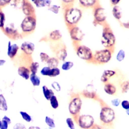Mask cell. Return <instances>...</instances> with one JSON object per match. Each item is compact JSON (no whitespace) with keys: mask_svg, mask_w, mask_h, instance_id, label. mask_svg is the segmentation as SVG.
I'll use <instances>...</instances> for the list:
<instances>
[{"mask_svg":"<svg viewBox=\"0 0 129 129\" xmlns=\"http://www.w3.org/2000/svg\"><path fill=\"white\" fill-rule=\"evenodd\" d=\"M82 18V11L79 8L70 7L64 9V20L67 28L76 26Z\"/></svg>","mask_w":129,"mask_h":129,"instance_id":"cell-1","label":"cell"},{"mask_svg":"<svg viewBox=\"0 0 129 129\" xmlns=\"http://www.w3.org/2000/svg\"><path fill=\"white\" fill-rule=\"evenodd\" d=\"M103 26L101 38V44L105 48L114 49L116 42V36L108 24L106 23Z\"/></svg>","mask_w":129,"mask_h":129,"instance_id":"cell-2","label":"cell"},{"mask_svg":"<svg viewBox=\"0 0 129 129\" xmlns=\"http://www.w3.org/2000/svg\"><path fill=\"white\" fill-rule=\"evenodd\" d=\"M114 49L103 48L101 50H96L94 53L93 63L97 64H104L109 63L112 57Z\"/></svg>","mask_w":129,"mask_h":129,"instance_id":"cell-3","label":"cell"},{"mask_svg":"<svg viewBox=\"0 0 129 129\" xmlns=\"http://www.w3.org/2000/svg\"><path fill=\"white\" fill-rule=\"evenodd\" d=\"M74 48L76 55L80 59L88 63H92L94 53L90 48L84 45H75Z\"/></svg>","mask_w":129,"mask_h":129,"instance_id":"cell-4","label":"cell"},{"mask_svg":"<svg viewBox=\"0 0 129 129\" xmlns=\"http://www.w3.org/2000/svg\"><path fill=\"white\" fill-rule=\"evenodd\" d=\"M37 21L36 16H26L21 23L20 27L24 34H30L36 28Z\"/></svg>","mask_w":129,"mask_h":129,"instance_id":"cell-5","label":"cell"},{"mask_svg":"<svg viewBox=\"0 0 129 129\" xmlns=\"http://www.w3.org/2000/svg\"><path fill=\"white\" fill-rule=\"evenodd\" d=\"M82 100L79 94H74L71 97L69 103V111L74 117H76L80 113L82 107Z\"/></svg>","mask_w":129,"mask_h":129,"instance_id":"cell-6","label":"cell"},{"mask_svg":"<svg viewBox=\"0 0 129 129\" xmlns=\"http://www.w3.org/2000/svg\"><path fill=\"white\" fill-rule=\"evenodd\" d=\"M115 119V112L111 107L104 105L102 106L100 113V119L104 125H109Z\"/></svg>","mask_w":129,"mask_h":129,"instance_id":"cell-7","label":"cell"},{"mask_svg":"<svg viewBox=\"0 0 129 129\" xmlns=\"http://www.w3.org/2000/svg\"><path fill=\"white\" fill-rule=\"evenodd\" d=\"M93 16H94V25H105L107 21V12L105 9L99 5L93 9Z\"/></svg>","mask_w":129,"mask_h":129,"instance_id":"cell-8","label":"cell"},{"mask_svg":"<svg viewBox=\"0 0 129 129\" xmlns=\"http://www.w3.org/2000/svg\"><path fill=\"white\" fill-rule=\"evenodd\" d=\"M75 117H77V123L81 128L91 129L94 125V118L91 115H78Z\"/></svg>","mask_w":129,"mask_h":129,"instance_id":"cell-9","label":"cell"},{"mask_svg":"<svg viewBox=\"0 0 129 129\" xmlns=\"http://www.w3.org/2000/svg\"><path fill=\"white\" fill-rule=\"evenodd\" d=\"M68 29H69V35L71 37V40L73 42L74 45L80 44L81 41H82L85 36V34L81 30V29L77 25L70 27Z\"/></svg>","mask_w":129,"mask_h":129,"instance_id":"cell-10","label":"cell"},{"mask_svg":"<svg viewBox=\"0 0 129 129\" xmlns=\"http://www.w3.org/2000/svg\"><path fill=\"white\" fill-rule=\"evenodd\" d=\"M20 49L25 56L30 57L35 50V45L30 41H25L21 45Z\"/></svg>","mask_w":129,"mask_h":129,"instance_id":"cell-11","label":"cell"},{"mask_svg":"<svg viewBox=\"0 0 129 129\" xmlns=\"http://www.w3.org/2000/svg\"><path fill=\"white\" fill-rule=\"evenodd\" d=\"M56 57L59 61H64L67 59L68 56L67 50L66 47L63 44H58L54 49Z\"/></svg>","mask_w":129,"mask_h":129,"instance_id":"cell-12","label":"cell"},{"mask_svg":"<svg viewBox=\"0 0 129 129\" xmlns=\"http://www.w3.org/2000/svg\"><path fill=\"white\" fill-rule=\"evenodd\" d=\"M3 30L6 35L14 40H16L19 37H21V35L18 32V30L15 28L14 23H10L8 25L3 28Z\"/></svg>","mask_w":129,"mask_h":129,"instance_id":"cell-13","label":"cell"},{"mask_svg":"<svg viewBox=\"0 0 129 129\" xmlns=\"http://www.w3.org/2000/svg\"><path fill=\"white\" fill-rule=\"evenodd\" d=\"M79 6L85 9H94L100 5L99 0H78Z\"/></svg>","mask_w":129,"mask_h":129,"instance_id":"cell-14","label":"cell"},{"mask_svg":"<svg viewBox=\"0 0 129 129\" xmlns=\"http://www.w3.org/2000/svg\"><path fill=\"white\" fill-rule=\"evenodd\" d=\"M81 95L86 98L92 99V100H98V95L94 89V87L91 85L87 86V88L83 90Z\"/></svg>","mask_w":129,"mask_h":129,"instance_id":"cell-15","label":"cell"},{"mask_svg":"<svg viewBox=\"0 0 129 129\" xmlns=\"http://www.w3.org/2000/svg\"><path fill=\"white\" fill-rule=\"evenodd\" d=\"M22 11L26 16H35V9L28 0H26L22 8Z\"/></svg>","mask_w":129,"mask_h":129,"instance_id":"cell-16","label":"cell"},{"mask_svg":"<svg viewBox=\"0 0 129 129\" xmlns=\"http://www.w3.org/2000/svg\"><path fill=\"white\" fill-rule=\"evenodd\" d=\"M19 49V46L17 44H12L10 41H9L8 43V48H7V55L10 58H14L15 56L17 55L18 52V50Z\"/></svg>","mask_w":129,"mask_h":129,"instance_id":"cell-17","label":"cell"},{"mask_svg":"<svg viewBox=\"0 0 129 129\" xmlns=\"http://www.w3.org/2000/svg\"><path fill=\"white\" fill-rule=\"evenodd\" d=\"M48 38L52 42H59L62 39V33L59 30H54L49 33Z\"/></svg>","mask_w":129,"mask_h":129,"instance_id":"cell-18","label":"cell"},{"mask_svg":"<svg viewBox=\"0 0 129 129\" xmlns=\"http://www.w3.org/2000/svg\"><path fill=\"white\" fill-rule=\"evenodd\" d=\"M116 75V72L113 70H105L101 76V81L103 83L109 82V79Z\"/></svg>","mask_w":129,"mask_h":129,"instance_id":"cell-19","label":"cell"},{"mask_svg":"<svg viewBox=\"0 0 129 129\" xmlns=\"http://www.w3.org/2000/svg\"><path fill=\"white\" fill-rule=\"evenodd\" d=\"M18 73L19 76L23 78L25 80L29 79L30 76L31 74L29 68L25 66L19 67V68L18 69Z\"/></svg>","mask_w":129,"mask_h":129,"instance_id":"cell-20","label":"cell"},{"mask_svg":"<svg viewBox=\"0 0 129 129\" xmlns=\"http://www.w3.org/2000/svg\"><path fill=\"white\" fill-rule=\"evenodd\" d=\"M103 90H104L106 94L110 95H114L117 92V88H116V86L113 83H111L110 82H107L106 83H104Z\"/></svg>","mask_w":129,"mask_h":129,"instance_id":"cell-21","label":"cell"},{"mask_svg":"<svg viewBox=\"0 0 129 129\" xmlns=\"http://www.w3.org/2000/svg\"><path fill=\"white\" fill-rule=\"evenodd\" d=\"M42 92L44 98L48 101H49V100L53 95H54V92L53 90L49 88L46 85H43L42 87Z\"/></svg>","mask_w":129,"mask_h":129,"instance_id":"cell-22","label":"cell"},{"mask_svg":"<svg viewBox=\"0 0 129 129\" xmlns=\"http://www.w3.org/2000/svg\"><path fill=\"white\" fill-rule=\"evenodd\" d=\"M29 80L33 87H39L41 84V78L37 74H31Z\"/></svg>","mask_w":129,"mask_h":129,"instance_id":"cell-23","label":"cell"},{"mask_svg":"<svg viewBox=\"0 0 129 129\" xmlns=\"http://www.w3.org/2000/svg\"><path fill=\"white\" fill-rule=\"evenodd\" d=\"M112 13L115 19L117 20H120L122 17V10L120 7L118 5L113 7Z\"/></svg>","mask_w":129,"mask_h":129,"instance_id":"cell-24","label":"cell"},{"mask_svg":"<svg viewBox=\"0 0 129 129\" xmlns=\"http://www.w3.org/2000/svg\"><path fill=\"white\" fill-rule=\"evenodd\" d=\"M26 0H10L9 4L10 6L17 9H22Z\"/></svg>","mask_w":129,"mask_h":129,"instance_id":"cell-25","label":"cell"},{"mask_svg":"<svg viewBox=\"0 0 129 129\" xmlns=\"http://www.w3.org/2000/svg\"><path fill=\"white\" fill-rule=\"evenodd\" d=\"M59 63V60L56 57H50L49 60L47 63V66L49 67L50 68L58 67Z\"/></svg>","mask_w":129,"mask_h":129,"instance_id":"cell-26","label":"cell"},{"mask_svg":"<svg viewBox=\"0 0 129 129\" xmlns=\"http://www.w3.org/2000/svg\"><path fill=\"white\" fill-rule=\"evenodd\" d=\"M40 67V64L38 62L31 61L28 68H29L31 74H37L38 72Z\"/></svg>","mask_w":129,"mask_h":129,"instance_id":"cell-27","label":"cell"},{"mask_svg":"<svg viewBox=\"0 0 129 129\" xmlns=\"http://www.w3.org/2000/svg\"><path fill=\"white\" fill-rule=\"evenodd\" d=\"M8 106L6 99L5 98L3 94H0V110L2 111H7Z\"/></svg>","mask_w":129,"mask_h":129,"instance_id":"cell-28","label":"cell"},{"mask_svg":"<svg viewBox=\"0 0 129 129\" xmlns=\"http://www.w3.org/2000/svg\"><path fill=\"white\" fill-rule=\"evenodd\" d=\"M120 88L121 92L123 94L127 93L129 90V81L125 80L120 84Z\"/></svg>","mask_w":129,"mask_h":129,"instance_id":"cell-29","label":"cell"},{"mask_svg":"<svg viewBox=\"0 0 129 129\" xmlns=\"http://www.w3.org/2000/svg\"><path fill=\"white\" fill-rule=\"evenodd\" d=\"M74 66V63L72 61H64L61 64V70L63 71H68L69 70H71Z\"/></svg>","mask_w":129,"mask_h":129,"instance_id":"cell-30","label":"cell"},{"mask_svg":"<svg viewBox=\"0 0 129 129\" xmlns=\"http://www.w3.org/2000/svg\"><path fill=\"white\" fill-rule=\"evenodd\" d=\"M49 101H50V106L53 109H57L59 107L58 99L55 95L52 97L49 100Z\"/></svg>","mask_w":129,"mask_h":129,"instance_id":"cell-31","label":"cell"},{"mask_svg":"<svg viewBox=\"0 0 129 129\" xmlns=\"http://www.w3.org/2000/svg\"><path fill=\"white\" fill-rule=\"evenodd\" d=\"M61 74V70L59 69L58 67L52 68L50 69V73L48 75V77L50 78H56V77L58 76L59 75Z\"/></svg>","mask_w":129,"mask_h":129,"instance_id":"cell-32","label":"cell"},{"mask_svg":"<svg viewBox=\"0 0 129 129\" xmlns=\"http://www.w3.org/2000/svg\"><path fill=\"white\" fill-rule=\"evenodd\" d=\"M45 123L48 127L52 128H54L56 127V124H55L54 120L50 117H49V116H46L45 119Z\"/></svg>","mask_w":129,"mask_h":129,"instance_id":"cell-33","label":"cell"},{"mask_svg":"<svg viewBox=\"0 0 129 129\" xmlns=\"http://www.w3.org/2000/svg\"><path fill=\"white\" fill-rule=\"evenodd\" d=\"M116 59L117 61L121 62L125 59V52L123 49H121L119 51L117 52V54H116Z\"/></svg>","mask_w":129,"mask_h":129,"instance_id":"cell-34","label":"cell"},{"mask_svg":"<svg viewBox=\"0 0 129 129\" xmlns=\"http://www.w3.org/2000/svg\"><path fill=\"white\" fill-rule=\"evenodd\" d=\"M50 56L48 54L45 52H41L40 53V60L42 63H46L48 62V61L49 60V59H50Z\"/></svg>","mask_w":129,"mask_h":129,"instance_id":"cell-35","label":"cell"},{"mask_svg":"<svg viewBox=\"0 0 129 129\" xmlns=\"http://www.w3.org/2000/svg\"><path fill=\"white\" fill-rule=\"evenodd\" d=\"M19 114L21 116L23 119L25 121L28 122V123H30V122L32 121V117L31 116L28 114V113L25 112L24 111H20L19 112Z\"/></svg>","mask_w":129,"mask_h":129,"instance_id":"cell-36","label":"cell"},{"mask_svg":"<svg viewBox=\"0 0 129 129\" xmlns=\"http://www.w3.org/2000/svg\"><path fill=\"white\" fill-rule=\"evenodd\" d=\"M61 1L62 5H63V9H65L67 7H72L76 0H61Z\"/></svg>","mask_w":129,"mask_h":129,"instance_id":"cell-37","label":"cell"},{"mask_svg":"<svg viewBox=\"0 0 129 129\" xmlns=\"http://www.w3.org/2000/svg\"><path fill=\"white\" fill-rule=\"evenodd\" d=\"M50 69H51V68H50L48 66L43 67L41 69V71H40V74H41V75L43 76L48 77V75H49V73H50Z\"/></svg>","mask_w":129,"mask_h":129,"instance_id":"cell-38","label":"cell"},{"mask_svg":"<svg viewBox=\"0 0 129 129\" xmlns=\"http://www.w3.org/2000/svg\"><path fill=\"white\" fill-rule=\"evenodd\" d=\"M59 9H60L59 6H58L57 5H51L50 7H48V10L52 13L55 14H57L59 12Z\"/></svg>","mask_w":129,"mask_h":129,"instance_id":"cell-39","label":"cell"},{"mask_svg":"<svg viewBox=\"0 0 129 129\" xmlns=\"http://www.w3.org/2000/svg\"><path fill=\"white\" fill-rule=\"evenodd\" d=\"M51 87L53 88V90H56V92H60L61 90L60 84L57 81H53L51 83Z\"/></svg>","mask_w":129,"mask_h":129,"instance_id":"cell-40","label":"cell"},{"mask_svg":"<svg viewBox=\"0 0 129 129\" xmlns=\"http://www.w3.org/2000/svg\"><path fill=\"white\" fill-rule=\"evenodd\" d=\"M66 123L67 124L68 127L70 129H75V125L74 122L72 118L71 117H68L66 119Z\"/></svg>","mask_w":129,"mask_h":129,"instance_id":"cell-41","label":"cell"},{"mask_svg":"<svg viewBox=\"0 0 129 129\" xmlns=\"http://www.w3.org/2000/svg\"><path fill=\"white\" fill-rule=\"evenodd\" d=\"M5 23V16L3 12L0 11V28H4Z\"/></svg>","mask_w":129,"mask_h":129,"instance_id":"cell-42","label":"cell"},{"mask_svg":"<svg viewBox=\"0 0 129 129\" xmlns=\"http://www.w3.org/2000/svg\"><path fill=\"white\" fill-rule=\"evenodd\" d=\"M38 8H41L45 7V0H36L34 3Z\"/></svg>","mask_w":129,"mask_h":129,"instance_id":"cell-43","label":"cell"},{"mask_svg":"<svg viewBox=\"0 0 129 129\" xmlns=\"http://www.w3.org/2000/svg\"><path fill=\"white\" fill-rule=\"evenodd\" d=\"M121 100L119 98H114L111 100V104L113 107H117L121 104Z\"/></svg>","mask_w":129,"mask_h":129,"instance_id":"cell-44","label":"cell"},{"mask_svg":"<svg viewBox=\"0 0 129 129\" xmlns=\"http://www.w3.org/2000/svg\"><path fill=\"white\" fill-rule=\"evenodd\" d=\"M121 105L123 109L125 110L129 109V101L126 100H124L121 102Z\"/></svg>","mask_w":129,"mask_h":129,"instance_id":"cell-45","label":"cell"},{"mask_svg":"<svg viewBox=\"0 0 129 129\" xmlns=\"http://www.w3.org/2000/svg\"><path fill=\"white\" fill-rule=\"evenodd\" d=\"M9 123L5 120L2 119L1 122V125H0V129H8V126H9Z\"/></svg>","mask_w":129,"mask_h":129,"instance_id":"cell-46","label":"cell"},{"mask_svg":"<svg viewBox=\"0 0 129 129\" xmlns=\"http://www.w3.org/2000/svg\"><path fill=\"white\" fill-rule=\"evenodd\" d=\"M13 129H26V126L25 125L22 123H16V125L14 126Z\"/></svg>","mask_w":129,"mask_h":129,"instance_id":"cell-47","label":"cell"},{"mask_svg":"<svg viewBox=\"0 0 129 129\" xmlns=\"http://www.w3.org/2000/svg\"><path fill=\"white\" fill-rule=\"evenodd\" d=\"M10 0H0V7H4L10 3Z\"/></svg>","mask_w":129,"mask_h":129,"instance_id":"cell-48","label":"cell"},{"mask_svg":"<svg viewBox=\"0 0 129 129\" xmlns=\"http://www.w3.org/2000/svg\"><path fill=\"white\" fill-rule=\"evenodd\" d=\"M121 0H110V3H111L112 5L113 6H116L119 4V3L120 2Z\"/></svg>","mask_w":129,"mask_h":129,"instance_id":"cell-49","label":"cell"},{"mask_svg":"<svg viewBox=\"0 0 129 129\" xmlns=\"http://www.w3.org/2000/svg\"><path fill=\"white\" fill-rule=\"evenodd\" d=\"M3 119V120H5V121L7 122V123H9V125H10V123H11V120H10V118H9V117H7V116H5L4 117H3V119Z\"/></svg>","mask_w":129,"mask_h":129,"instance_id":"cell-50","label":"cell"},{"mask_svg":"<svg viewBox=\"0 0 129 129\" xmlns=\"http://www.w3.org/2000/svg\"><path fill=\"white\" fill-rule=\"evenodd\" d=\"M52 4V1L51 0H45V7H50L51 6Z\"/></svg>","mask_w":129,"mask_h":129,"instance_id":"cell-51","label":"cell"},{"mask_svg":"<svg viewBox=\"0 0 129 129\" xmlns=\"http://www.w3.org/2000/svg\"><path fill=\"white\" fill-rule=\"evenodd\" d=\"M123 27H125V28H129V22L128 23H122Z\"/></svg>","mask_w":129,"mask_h":129,"instance_id":"cell-52","label":"cell"},{"mask_svg":"<svg viewBox=\"0 0 129 129\" xmlns=\"http://www.w3.org/2000/svg\"><path fill=\"white\" fill-rule=\"evenodd\" d=\"M5 63H6V61L5 60H4V59H0V67L4 65Z\"/></svg>","mask_w":129,"mask_h":129,"instance_id":"cell-53","label":"cell"},{"mask_svg":"<svg viewBox=\"0 0 129 129\" xmlns=\"http://www.w3.org/2000/svg\"><path fill=\"white\" fill-rule=\"evenodd\" d=\"M28 129H41L38 126H31L28 128Z\"/></svg>","mask_w":129,"mask_h":129,"instance_id":"cell-54","label":"cell"},{"mask_svg":"<svg viewBox=\"0 0 129 129\" xmlns=\"http://www.w3.org/2000/svg\"><path fill=\"white\" fill-rule=\"evenodd\" d=\"M126 114L129 116V109H127V110H126Z\"/></svg>","mask_w":129,"mask_h":129,"instance_id":"cell-55","label":"cell"},{"mask_svg":"<svg viewBox=\"0 0 129 129\" xmlns=\"http://www.w3.org/2000/svg\"><path fill=\"white\" fill-rule=\"evenodd\" d=\"M36 1V0H31V2H32V3H34V2H35Z\"/></svg>","mask_w":129,"mask_h":129,"instance_id":"cell-56","label":"cell"},{"mask_svg":"<svg viewBox=\"0 0 129 129\" xmlns=\"http://www.w3.org/2000/svg\"><path fill=\"white\" fill-rule=\"evenodd\" d=\"M45 129H53V128H50V127H48V128H45Z\"/></svg>","mask_w":129,"mask_h":129,"instance_id":"cell-57","label":"cell"},{"mask_svg":"<svg viewBox=\"0 0 129 129\" xmlns=\"http://www.w3.org/2000/svg\"><path fill=\"white\" fill-rule=\"evenodd\" d=\"M1 122H2V121H1V119H0V125H1Z\"/></svg>","mask_w":129,"mask_h":129,"instance_id":"cell-58","label":"cell"}]
</instances>
